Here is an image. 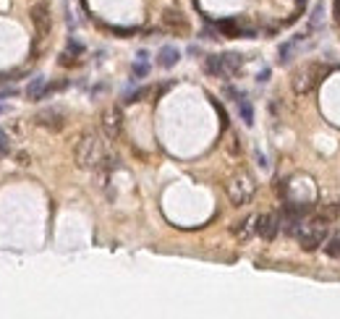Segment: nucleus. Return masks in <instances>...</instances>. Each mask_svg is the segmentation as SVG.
<instances>
[{"instance_id": "f257e3e1", "label": "nucleus", "mask_w": 340, "mask_h": 319, "mask_svg": "<svg viewBox=\"0 0 340 319\" xmlns=\"http://www.w3.org/2000/svg\"><path fill=\"white\" fill-rule=\"evenodd\" d=\"M76 162L84 170H97L105 162V152H102V141L97 134H84L76 144Z\"/></svg>"}, {"instance_id": "f03ea898", "label": "nucleus", "mask_w": 340, "mask_h": 319, "mask_svg": "<svg viewBox=\"0 0 340 319\" xmlns=\"http://www.w3.org/2000/svg\"><path fill=\"white\" fill-rule=\"evenodd\" d=\"M298 244L304 251H314L317 246L324 244V238H327V217H314V220H304L296 233Z\"/></svg>"}, {"instance_id": "7ed1b4c3", "label": "nucleus", "mask_w": 340, "mask_h": 319, "mask_svg": "<svg viewBox=\"0 0 340 319\" xmlns=\"http://www.w3.org/2000/svg\"><path fill=\"white\" fill-rule=\"evenodd\" d=\"M228 196H230V202L236 204V207H244V204H249V202H251V196H254V183L249 178L230 181V183H228Z\"/></svg>"}, {"instance_id": "20e7f679", "label": "nucleus", "mask_w": 340, "mask_h": 319, "mask_svg": "<svg viewBox=\"0 0 340 319\" xmlns=\"http://www.w3.org/2000/svg\"><path fill=\"white\" fill-rule=\"evenodd\" d=\"M280 223L283 220L277 215H262V217H256V233H259L264 241H272L277 235V230H280Z\"/></svg>"}, {"instance_id": "39448f33", "label": "nucleus", "mask_w": 340, "mask_h": 319, "mask_svg": "<svg viewBox=\"0 0 340 319\" xmlns=\"http://www.w3.org/2000/svg\"><path fill=\"white\" fill-rule=\"evenodd\" d=\"M102 128H105V134H108V139H115V136L120 134V115H118V110H108V113H105Z\"/></svg>"}, {"instance_id": "423d86ee", "label": "nucleus", "mask_w": 340, "mask_h": 319, "mask_svg": "<svg viewBox=\"0 0 340 319\" xmlns=\"http://www.w3.org/2000/svg\"><path fill=\"white\" fill-rule=\"evenodd\" d=\"M181 52L173 47V45H165V47H160V55H157V63H160L162 68H173L178 63Z\"/></svg>"}, {"instance_id": "0eeeda50", "label": "nucleus", "mask_w": 340, "mask_h": 319, "mask_svg": "<svg viewBox=\"0 0 340 319\" xmlns=\"http://www.w3.org/2000/svg\"><path fill=\"white\" fill-rule=\"evenodd\" d=\"M204 68H207L209 76H220V79H225V68H223V58L220 55H209L207 60H204Z\"/></svg>"}, {"instance_id": "6e6552de", "label": "nucleus", "mask_w": 340, "mask_h": 319, "mask_svg": "<svg viewBox=\"0 0 340 319\" xmlns=\"http://www.w3.org/2000/svg\"><path fill=\"white\" fill-rule=\"evenodd\" d=\"M37 120H40L42 126H47V128H60L63 126V120H60V113L58 110H45L37 115Z\"/></svg>"}, {"instance_id": "1a4fd4ad", "label": "nucleus", "mask_w": 340, "mask_h": 319, "mask_svg": "<svg viewBox=\"0 0 340 319\" xmlns=\"http://www.w3.org/2000/svg\"><path fill=\"white\" fill-rule=\"evenodd\" d=\"M223 58V68H225V79L233 73H238L241 68V55H236V52H228V55H220Z\"/></svg>"}, {"instance_id": "9d476101", "label": "nucleus", "mask_w": 340, "mask_h": 319, "mask_svg": "<svg viewBox=\"0 0 340 319\" xmlns=\"http://www.w3.org/2000/svg\"><path fill=\"white\" fill-rule=\"evenodd\" d=\"M45 92H47V81L45 79H34L32 84L26 87V94H29V100H42Z\"/></svg>"}, {"instance_id": "9b49d317", "label": "nucleus", "mask_w": 340, "mask_h": 319, "mask_svg": "<svg viewBox=\"0 0 340 319\" xmlns=\"http://www.w3.org/2000/svg\"><path fill=\"white\" fill-rule=\"evenodd\" d=\"M238 113H241V120H244L246 126L254 123V108H251V102H249L246 97H241V100H238Z\"/></svg>"}, {"instance_id": "f8f14e48", "label": "nucleus", "mask_w": 340, "mask_h": 319, "mask_svg": "<svg viewBox=\"0 0 340 319\" xmlns=\"http://www.w3.org/2000/svg\"><path fill=\"white\" fill-rule=\"evenodd\" d=\"M251 233H256V217H246L244 223L236 228V235L238 238H249Z\"/></svg>"}, {"instance_id": "ddd939ff", "label": "nucleus", "mask_w": 340, "mask_h": 319, "mask_svg": "<svg viewBox=\"0 0 340 319\" xmlns=\"http://www.w3.org/2000/svg\"><path fill=\"white\" fill-rule=\"evenodd\" d=\"M324 254L330 256V259H340V233L332 235L327 241V246H324Z\"/></svg>"}, {"instance_id": "4468645a", "label": "nucleus", "mask_w": 340, "mask_h": 319, "mask_svg": "<svg viewBox=\"0 0 340 319\" xmlns=\"http://www.w3.org/2000/svg\"><path fill=\"white\" fill-rule=\"evenodd\" d=\"M147 73H149L147 58H139V63H134V76H136V79H144Z\"/></svg>"}, {"instance_id": "2eb2a0df", "label": "nucleus", "mask_w": 340, "mask_h": 319, "mask_svg": "<svg viewBox=\"0 0 340 319\" xmlns=\"http://www.w3.org/2000/svg\"><path fill=\"white\" fill-rule=\"evenodd\" d=\"M147 94H149V89L147 87H139V89H134V92L126 94V102H139L141 97H147Z\"/></svg>"}, {"instance_id": "dca6fc26", "label": "nucleus", "mask_w": 340, "mask_h": 319, "mask_svg": "<svg viewBox=\"0 0 340 319\" xmlns=\"http://www.w3.org/2000/svg\"><path fill=\"white\" fill-rule=\"evenodd\" d=\"M11 152V139L5 131H0V155H8Z\"/></svg>"}, {"instance_id": "f3484780", "label": "nucleus", "mask_w": 340, "mask_h": 319, "mask_svg": "<svg viewBox=\"0 0 340 319\" xmlns=\"http://www.w3.org/2000/svg\"><path fill=\"white\" fill-rule=\"evenodd\" d=\"M293 45H296V40H293V42H288V45H283V47H280V60H283V63H285V60H291Z\"/></svg>"}, {"instance_id": "a211bd4d", "label": "nucleus", "mask_w": 340, "mask_h": 319, "mask_svg": "<svg viewBox=\"0 0 340 319\" xmlns=\"http://www.w3.org/2000/svg\"><path fill=\"white\" fill-rule=\"evenodd\" d=\"M319 19H322V5H317V8H314V16H312V26L319 24Z\"/></svg>"}, {"instance_id": "6ab92c4d", "label": "nucleus", "mask_w": 340, "mask_h": 319, "mask_svg": "<svg viewBox=\"0 0 340 319\" xmlns=\"http://www.w3.org/2000/svg\"><path fill=\"white\" fill-rule=\"evenodd\" d=\"M270 79V68H264V71L259 73V81H267Z\"/></svg>"}, {"instance_id": "aec40b11", "label": "nucleus", "mask_w": 340, "mask_h": 319, "mask_svg": "<svg viewBox=\"0 0 340 319\" xmlns=\"http://www.w3.org/2000/svg\"><path fill=\"white\" fill-rule=\"evenodd\" d=\"M338 209H340V204H338Z\"/></svg>"}]
</instances>
